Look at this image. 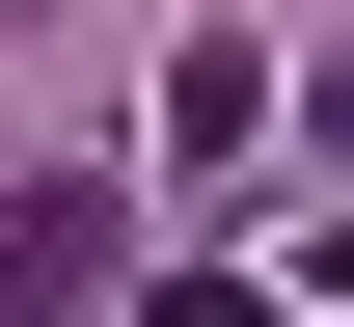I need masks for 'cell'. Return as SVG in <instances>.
Instances as JSON below:
<instances>
[{
    "instance_id": "3957f363",
    "label": "cell",
    "mask_w": 354,
    "mask_h": 327,
    "mask_svg": "<svg viewBox=\"0 0 354 327\" xmlns=\"http://www.w3.org/2000/svg\"><path fill=\"white\" fill-rule=\"evenodd\" d=\"M136 327H272V300H245V273H191V300H136Z\"/></svg>"
},
{
    "instance_id": "7a4b0ae2",
    "label": "cell",
    "mask_w": 354,
    "mask_h": 327,
    "mask_svg": "<svg viewBox=\"0 0 354 327\" xmlns=\"http://www.w3.org/2000/svg\"><path fill=\"white\" fill-rule=\"evenodd\" d=\"M245 137H272V55L191 28V55H164V164H245Z\"/></svg>"
},
{
    "instance_id": "6da1fadb",
    "label": "cell",
    "mask_w": 354,
    "mask_h": 327,
    "mask_svg": "<svg viewBox=\"0 0 354 327\" xmlns=\"http://www.w3.org/2000/svg\"><path fill=\"white\" fill-rule=\"evenodd\" d=\"M0 300L82 327V300H109V191H28V218H0Z\"/></svg>"
}]
</instances>
